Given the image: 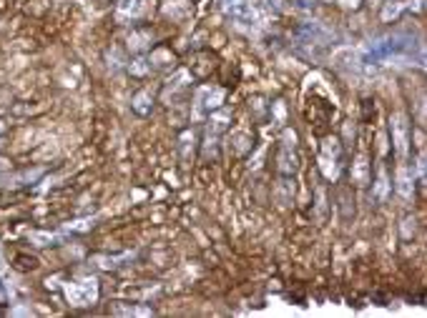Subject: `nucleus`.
Instances as JSON below:
<instances>
[{
	"label": "nucleus",
	"mask_w": 427,
	"mask_h": 318,
	"mask_svg": "<svg viewBox=\"0 0 427 318\" xmlns=\"http://www.w3.org/2000/svg\"><path fill=\"white\" fill-rule=\"evenodd\" d=\"M354 180H357L360 186L367 183V161L365 158H360V161L354 163Z\"/></svg>",
	"instance_id": "20e7f679"
},
{
	"label": "nucleus",
	"mask_w": 427,
	"mask_h": 318,
	"mask_svg": "<svg viewBox=\"0 0 427 318\" xmlns=\"http://www.w3.org/2000/svg\"><path fill=\"white\" fill-rule=\"evenodd\" d=\"M144 60H136V65H133V73H144L146 70V65H141Z\"/></svg>",
	"instance_id": "423d86ee"
},
{
	"label": "nucleus",
	"mask_w": 427,
	"mask_h": 318,
	"mask_svg": "<svg viewBox=\"0 0 427 318\" xmlns=\"http://www.w3.org/2000/svg\"><path fill=\"white\" fill-rule=\"evenodd\" d=\"M392 120H395V123H392V128H395L397 150H399V153H405V150H407V123H405V116H399V113H397Z\"/></svg>",
	"instance_id": "f03ea898"
},
{
	"label": "nucleus",
	"mask_w": 427,
	"mask_h": 318,
	"mask_svg": "<svg viewBox=\"0 0 427 318\" xmlns=\"http://www.w3.org/2000/svg\"><path fill=\"white\" fill-rule=\"evenodd\" d=\"M221 98H224V90H219V88H204L201 93H199V103L204 105V108H216L219 103H221Z\"/></svg>",
	"instance_id": "7ed1b4c3"
},
{
	"label": "nucleus",
	"mask_w": 427,
	"mask_h": 318,
	"mask_svg": "<svg viewBox=\"0 0 427 318\" xmlns=\"http://www.w3.org/2000/svg\"><path fill=\"white\" fill-rule=\"evenodd\" d=\"M68 298L73 301V303H88L96 298V283L88 281L83 288L81 286H68Z\"/></svg>",
	"instance_id": "f257e3e1"
},
{
	"label": "nucleus",
	"mask_w": 427,
	"mask_h": 318,
	"mask_svg": "<svg viewBox=\"0 0 427 318\" xmlns=\"http://www.w3.org/2000/svg\"><path fill=\"white\" fill-rule=\"evenodd\" d=\"M397 10H399V5H390V8L385 10V18H390V15H395Z\"/></svg>",
	"instance_id": "39448f33"
}]
</instances>
